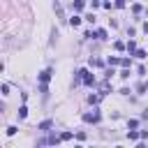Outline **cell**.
<instances>
[{
    "label": "cell",
    "mask_w": 148,
    "mask_h": 148,
    "mask_svg": "<svg viewBox=\"0 0 148 148\" xmlns=\"http://www.w3.org/2000/svg\"><path fill=\"white\" fill-rule=\"evenodd\" d=\"M95 35H97V37H100V40H106V30H97V32H95Z\"/></svg>",
    "instance_id": "ba28073f"
},
{
    "label": "cell",
    "mask_w": 148,
    "mask_h": 148,
    "mask_svg": "<svg viewBox=\"0 0 148 148\" xmlns=\"http://www.w3.org/2000/svg\"><path fill=\"white\" fill-rule=\"evenodd\" d=\"M40 130H42V132H49V130H51V120H44V123H40Z\"/></svg>",
    "instance_id": "3957f363"
},
{
    "label": "cell",
    "mask_w": 148,
    "mask_h": 148,
    "mask_svg": "<svg viewBox=\"0 0 148 148\" xmlns=\"http://www.w3.org/2000/svg\"><path fill=\"white\" fill-rule=\"evenodd\" d=\"M51 74H53V69H51V67H49V69H44V72L40 74V81H42V83H49V79H51Z\"/></svg>",
    "instance_id": "7a4b0ae2"
},
{
    "label": "cell",
    "mask_w": 148,
    "mask_h": 148,
    "mask_svg": "<svg viewBox=\"0 0 148 148\" xmlns=\"http://www.w3.org/2000/svg\"><path fill=\"white\" fill-rule=\"evenodd\" d=\"M67 139H72V134H69V132H63V134H60V141H67Z\"/></svg>",
    "instance_id": "9c48e42d"
},
{
    "label": "cell",
    "mask_w": 148,
    "mask_h": 148,
    "mask_svg": "<svg viewBox=\"0 0 148 148\" xmlns=\"http://www.w3.org/2000/svg\"><path fill=\"white\" fill-rule=\"evenodd\" d=\"M53 9H56V14H58V16H60V18H63V7H60V5H58V3H56V5H53Z\"/></svg>",
    "instance_id": "52a82bcc"
},
{
    "label": "cell",
    "mask_w": 148,
    "mask_h": 148,
    "mask_svg": "<svg viewBox=\"0 0 148 148\" xmlns=\"http://www.w3.org/2000/svg\"><path fill=\"white\" fill-rule=\"evenodd\" d=\"M83 120H86V123H97V120H100V114H97V111H92V114H86Z\"/></svg>",
    "instance_id": "6da1fadb"
},
{
    "label": "cell",
    "mask_w": 148,
    "mask_h": 148,
    "mask_svg": "<svg viewBox=\"0 0 148 148\" xmlns=\"http://www.w3.org/2000/svg\"><path fill=\"white\" fill-rule=\"evenodd\" d=\"M26 116H28V109L21 106V109H18V118H26Z\"/></svg>",
    "instance_id": "5b68a950"
},
{
    "label": "cell",
    "mask_w": 148,
    "mask_h": 148,
    "mask_svg": "<svg viewBox=\"0 0 148 148\" xmlns=\"http://www.w3.org/2000/svg\"><path fill=\"white\" fill-rule=\"evenodd\" d=\"M88 100H90V104H97V102H100V97H97V95H90Z\"/></svg>",
    "instance_id": "30bf717a"
},
{
    "label": "cell",
    "mask_w": 148,
    "mask_h": 148,
    "mask_svg": "<svg viewBox=\"0 0 148 148\" xmlns=\"http://www.w3.org/2000/svg\"><path fill=\"white\" fill-rule=\"evenodd\" d=\"M69 23H72V26H79V23H81V16H72Z\"/></svg>",
    "instance_id": "277c9868"
},
{
    "label": "cell",
    "mask_w": 148,
    "mask_h": 148,
    "mask_svg": "<svg viewBox=\"0 0 148 148\" xmlns=\"http://www.w3.org/2000/svg\"><path fill=\"white\" fill-rule=\"evenodd\" d=\"M83 5H86L83 0H74V9H83Z\"/></svg>",
    "instance_id": "8992f818"
}]
</instances>
